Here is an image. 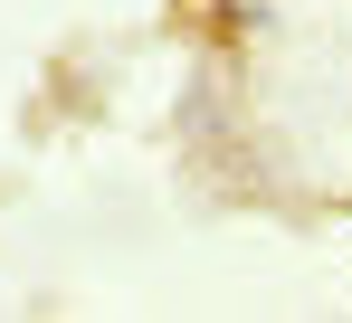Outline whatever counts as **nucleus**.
I'll use <instances>...</instances> for the list:
<instances>
[]
</instances>
